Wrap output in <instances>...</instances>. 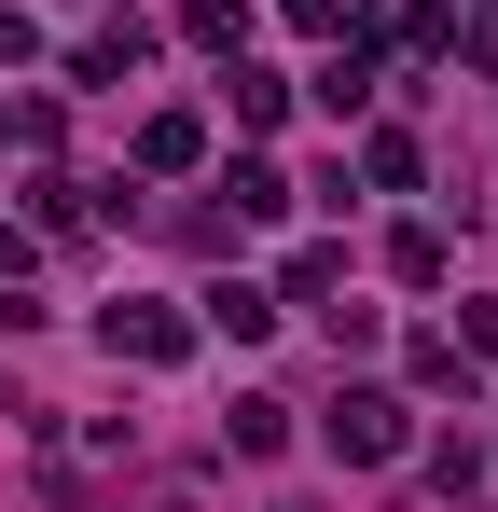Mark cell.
Listing matches in <instances>:
<instances>
[{"instance_id":"1","label":"cell","mask_w":498,"mask_h":512,"mask_svg":"<svg viewBox=\"0 0 498 512\" xmlns=\"http://www.w3.org/2000/svg\"><path fill=\"white\" fill-rule=\"evenodd\" d=\"M388 443H402V416H388L374 388H360V402H332V457H388Z\"/></svg>"}]
</instances>
